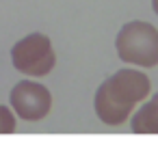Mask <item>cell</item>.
<instances>
[{
	"label": "cell",
	"instance_id": "obj_1",
	"mask_svg": "<svg viewBox=\"0 0 158 149\" xmlns=\"http://www.w3.org/2000/svg\"><path fill=\"white\" fill-rule=\"evenodd\" d=\"M149 93L152 80L141 67H121L98 87L93 95V110L104 125H123Z\"/></svg>",
	"mask_w": 158,
	"mask_h": 149
},
{
	"label": "cell",
	"instance_id": "obj_2",
	"mask_svg": "<svg viewBox=\"0 0 158 149\" xmlns=\"http://www.w3.org/2000/svg\"><path fill=\"white\" fill-rule=\"evenodd\" d=\"M115 50L121 63L152 69L158 65V28L145 20L126 22L115 37Z\"/></svg>",
	"mask_w": 158,
	"mask_h": 149
},
{
	"label": "cell",
	"instance_id": "obj_3",
	"mask_svg": "<svg viewBox=\"0 0 158 149\" xmlns=\"http://www.w3.org/2000/svg\"><path fill=\"white\" fill-rule=\"evenodd\" d=\"M13 67L28 78H44L56 65L52 41L44 33H31L11 48Z\"/></svg>",
	"mask_w": 158,
	"mask_h": 149
},
{
	"label": "cell",
	"instance_id": "obj_4",
	"mask_svg": "<svg viewBox=\"0 0 158 149\" xmlns=\"http://www.w3.org/2000/svg\"><path fill=\"white\" fill-rule=\"evenodd\" d=\"M9 102L18 119L22 121H41L52 110V93L46 84L35 80H20L9 93Z\"/></svg>",
	"mask_w": 158,
	"mask_h": 149
},
{
	"label": "cell",
	"instance_id": "obj_5",
	"mask_svg": "<svg viewBox=\"0 0 158 149\" xmlns=\"http://www.w3.org/2000/svg\"><path fill=\"white\" fill-rule=\"evenodd\" d=\"M130 130L134 134H158V91L134 108Z\"/></svg>",
	"mask_w": 158,
	"mask_h": 149
},
{
	"label": "cell",
	"instance_id": "obj_6",
	"mask_svg": "<svg viewBox=\"0 0 158 149\" xmlns=\"http://www.w3.org/2000/svg\"><path fill=\"white\" fill-rule=\"evenodd\" d=\"M18 125V115L13 112V108L0 104V134H13Z\"/></svg>",
	"mask_w": 158,
	"mask_h": 149
},
{
	"label": "cell",
	"instance_id": "obj_7",
	"mask_svg": "<svg viewBox=\"0 0 158 149\" xmlns=\"http://www.w3.org/2000/svg\"><path fill=\"white\" fill-rule=\"evenodd\" d=\"M152 11L158 15V0H152Z\"/></svg>",
	"mask_w": 158,
	"mask_h": 149
}]
</instances>
